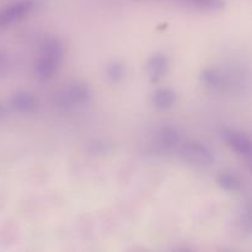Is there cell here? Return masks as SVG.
<instances>
[{
  "mask_svg": "<svg viewBox=\"0 0 252 252\" xmlns=\"http://www.w3.org/2000/svg\"><path fill=\"white\" fill-rule=\"evenodd\" d=\"M223 137L225 142L228 143L229 147L238 153L241 157L250 158L251 157V139L244 133L238 132V130L233 129H224L223 130Z\"/></svg>",
  "mask_w": 252,
  "mask_h": 252,
  "instance_id": "obj_4",
  "label": "cell"
},
{
  "mask_svg": "<svg viewBox=\"0 0 252 252\" xmlns=\"http://www.w3.org/2000/svg\"><path fill=\"white\" fill-rule=\"evenodd\" d=\"M53 103L61 110H71L88 105L91 100V90L86 84L73 83L53 94Z\"/></svg>",
  "mask_w": 252,
  "mask_h": 252,
  "instance_id": "obj_1",
  "label": "cell"
},
{
  "mask_svg": "<svg viewBox=\"0 0 252 252\" xmlns=\"http://www.w3.org/2000/svg\"><path fill=\"white\" fill-rule=\"evenodd\" d=\"M106 76L111 83H121L126 76V68L120 62H112L106 68Z\"/></svg>",
  "mask_w": 252,
  "mask_h": 252,
  "instance_id": "obj_13",
  "label": "cell"
},
{
  "mask_svg": "<svg viewBox=\"0 0 252 252\" xmlns=\"http://www.w3.org/2000/svg\"><path fill=\"white\" fill-rule=\"evenodd\" d=\"M201 81L204 86L212 90H219L225 84V78L218 69H206L201 73Z\"/></svg>",
  "mask_w": 252,
  "mask_h": 252,
  "instance_id": "obj_10",
  "label": "cell"
},
{
  "mask_svg": "<svg viewBox=\"0 0 252 252\" xmlns=\"http://www.w3.org/2000/svg\"><path fill=\"white\" fill-rule=\"evenodd\" d=\"M182 142L181 132L174 126H165L158 132L157 144L162 152H171Z\"/></svg>",
  "mask_w": 252,
  "mask_h": 252,
  "instance_id": "obj_5",
  "label": "cell"
},
{
  "mask_svg": "<svg viewBox=\"0 0 252 252\" xmlns=\"http://www.w3.org/2000/svg\"><path fill=\"white\" fill-rule=\"evenodd\" d=\"M41 53L46 54V56L54 57V58L62 61L64 56V46L61 42V39L56 38V37H51V38H47L43 42Z\"/></svg>",
  "mask_w": 252,
  "mask_h": 252,
  "instance_id": "obj_11",
  "label": "cell"
},
{
  "mask_svg": "<svg viewBox=\"0 0 252 252\" xmlns=\"http://www.w3.org/2000/svg\"><path fill=\"white\" fill-rule=\"evenodd\" d=\"M5 116H6V108H5L4 103L0 102V121L5 118Z\"/></svg>",
  "mask_w": 252,
  "mask_h": 252,
  "instance_id": "obj_16",
  "label": "cell"
},
{
  "mask_svg": "<svg viewBox=\"0 0 252 252\" xmlns=\"http://www.w3.org/2000/svg\"><path fill=\"white\" fill-rule=\"evenodd\" d=\"M175 102H176V94L171 89H158L154 93V95H153V105L158 110H169V108L174 107Z\"/></svg>",
  "mask_w": 252,
  "mask_h": 252,
  "instance_id": "obj_9",
  "label": "cell"
},
{
  "mask_svg": "<svg viewBox=\"0 0 252 252\" xmlns=\"http://www.w3.org/2000/svg\"><path fill=\"white\" fill-rule=\"evenodd\" d=\"M7 66V58H6V54L4 53L2 51H0V75L5 71Z\"/></svg>",
  "mask_w": 252,
  "mask_h": 252,
  "instance_id": "obj_15",
  "label": "cell"
},
{
  "mask_svg": "<svg viewBox=\"0 0 252 252\" xmlns=\"http://www.w3.org/2000/svg\"><path fill=\"white\" fill-rule=\"evenodd\" d=\"M10 105L19 113H30L36 110L37 98L33 94L29 91H19L12 95Z\"/></svg>",
  "mask_w": 252,
  "mask_h": 252,
  "instance_id": "obj_7",
  "label": "cell"
},
{
  "mask_svg": "<svg viewBox=\"0 0 252 252\" xmlns=\"http://www.w3.org/2000/svg\"><path fill=\"white\" fill-rule=\"evenodd\" d=\"M61 62L62 61L54 58V57L46 56V54L41 53L36 63H34V74L41 80H49L58 71Z\"/></svg>",
  "mask_w": 252,
  "mask_h": 252,
  "instance_id": "obj_6",
  "label": "cell"
},
{
  "mask_svg": "<svg viewBox=\"0 0 252 252\" xmlns=\"http://www.w3.org/2000/svg\"><path fill=\"white\" fill-rule=\"evenodd\" d=\"M179 154L184 161L194 166H209L213 164V152L201 142H186L180 144Z\"/></svg>",
  "mask_w": 252,
  "mask_h": 252,
  "instance_id": "obj_2",
  "label": "cell"
},
{
  "mask_svg": "<svg viewBox=\"0 0 252 252\" xmlns=\"http://www.w3.org/2000/svg\"><path fill=\"white\" fill-rule=\"evenodd\" d=\"M34 6H36L34 0H22L10 5L9 7H5L0 11V29L24 19L34 9Z\"/></svg>",
  "mask_w": 252,
  "mask_h": 252,
  "instance_id": "obj_3",
  "label": "cell"
},
{
  "mask_svg": "<svg viewBox=\"0 0 252 252\" xmlns=\"http://www.w3.org/2000/svg\"><path fill=\"white\" fill-rule=\"evenodd\" d=\"M169 70V61L164 54H154L147 63V71L153 80H159L166 75Z\"/></svg>",
  "mask_w": 252,
  "mask_h": 252,
  "instance_id": "obj_8",
  "label": "cell"
},
{
  "mask_svg": "<svg viewBox=\"0 0 252 252\" xmlns=\"http://www.w3.org/2000/svg\"><path fill=\"white\" fill-rule=\"evenodd\" d=\"M217 181L224 191L228 192H238L243 187L241 180L231 172H221V174H219Z\"/></svg>",
  "mask_w": 252,
  "mask_h": 252,
  "instance_id": "obj_12",
  "label": "cell"
},
{
  "mask_svg": "<svg viewBox=\"0 0 252 252\" xmlns=\"http://www.w3.org/2000/svg\"><path fill=\"white\" fill-rule=\"evenodd\" d=\"M89 152L91 154H96V155H105L108 154L111 152V147L110 144L103 142H94L89 145Z\"/></svg>",
  "mask_w": 252,
  "mask_h": 252,
  "instance_id": "obj_14",
  "label": "cell"
},
{
  "mask_svg": "<svg viewBox=\"0 0 252 252\" xmlns=\"http://www.w3.org/2000/svg\"><path fill=\"white\" fill-rule=\"evenodd\" d=\"M193 1H196V0H193Z\"/></svg>",
  "mask_w": 252,
  "mask_h": 252,
  "instance_id": "obj_17",
  "label": "cell"
}]
</instances>
